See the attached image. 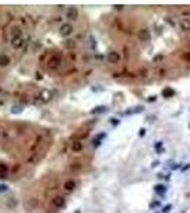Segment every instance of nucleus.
I'll return each mask as SVG.
<instances>
[{"label": "nucleus", "instance_id": "obj_1", "mask_svg": "<svg viewBox=\"0 0 190 213\" xmlns=\"http://www.w3.org/2000/svg\"><path fill=\"white\" fill-rule=\"evenodd\" d=\"M58 33H60L61 37H70L71 34L74 33V26L71 23H63L60 26V28H58Z\"/></svg>", "mask_w": 190, "mask_h": 213}, {"label": "nucleus", "instance_id": "obj_2", "mask_svg": "<svg viewBox=\"0 0 190 213\" xmlns=\"http://www.w3.org/2000/svg\"><path fill=\"white\" fill-rule=\"evenodd\" d=\"M136 36H138V40H139V41H142V43H148L149 40H150V31H149L146 27L139 28Z\"/></svg>", "mask_w": 190, "mask_h": 213}, {"label": "nucleus", "instance_id": "obj_3", "mask_svg": "<svg viewBox=\"0 0 190 213\" xmlns=\"http://www.w3.org/2000/svg\"><path fill=\"white\" fill-rule=\"evenodd\" d=\"M107 61L109 63V64H118L121 61V54L118 53V51L115 50H112L108 53V56H107Z\"/></svg>", "mask_w": 190, "mask_h": 213}, {"label": "nucleus", "instance_id": "obj_4", "mask_svg": "<svg viewBox=\"0 0 190 213\" xmlns=\"http://www.w3.org/2000/svg\"><path fill=\"white\" fill-rule=\"evenodd\" d=\"M65 17L68 20H77L78 19V9L77 7H74V6H71V7H68L67 9V11H65Z\"/></svg>", "mask_w": 190, "mask_h": 213}, {"label": "nucleus", "instance_id": "obj_5", "mask_svg": "<svg viewBox=\"0 0 190 213\" xmlns=\"http://www.w3.org/2000/svg\"><path fill=\"white\" fill-rule=\"evenodd\" d=\"M9 34H10V38H11V40L23 37V31H21V28H20L19 26H13V27H10Z\"/></svg>", "mask_w": 190, "mask_h": 213}, {"label": "nucleus", "instance_id": "obj_6", "mask_svg": "<svg viewBox=\"0 0 190 213\" xmlns=\"http://www.w3.org/2000/svg\"><path fill=\"white\" fill-rule=\"evenodd\" d=\"M11 63V58H10L9 54L6 53H0V67H7Z\"/></svg>", "mask_w": 190, "mask_h": 213}, {"label": "nucleus", "instance_id": "obj_7", "mask_svg": "<svg viewBox=\"0 0 190 213\" xmlns=\"http://www.w3.org/2000/svg\"><path fill=\"white\" fill-rule=\"evenodd\" d=\"M179 27L182 28V31L189 33L190 31V19H187V17H183V19L180 20V23H179Z\"/></svg>", "mask_w": 190, "mask_h": 213}, {"label": "nucleus", "instance_id": "obj_8", "mask_svg": "<svg viewBox=\"0 0 190 213\" xmlns=\"http://www.w3.org/2000/svg\"><path fill=\"white\" fill-rule=\"evenodd\" d=\"M53 205H54V208H57V209L64 208V206H65L64 196H56V198L53 199Z\"/></svg>", "mask_w": 190, "mask_h": 213}, {"label": "nucleus", "instance_id": "obj_9", "mask_svg": "<svg viewBox=\"0 0 190 213\" xmlns=\"http://www.w3.org/2000/svg\"><path fill=\"white\" fill-rule=\"evenodd\" d=\"M48 63H50V64H48V67H50L51 70H56V68H58V67H60V64H61V58H60L58 56H54L50 61H48Z\"/></svg>", "mask_w": 190, "mask_h": 213}, {"label": "nucleus", "instance_id": "obj_10", "mask_svg": "<svg viewBox=\"0 0 190 213\" xmlns=\"http://www.w3.org/2000/svg\"><path fill=\"white\" fill-rule=\"evenodd\" d=\"M75 186H77L75 181L68 179V181H65V183H64V190H65V192H72V190L75 189Z\"/></svg>", "mask_w": 190, "mask_h": 213}, {"label": "nucleus", "instance_id": "obj_11", "mask_svg": "<svg viewBox=\"0 0 190 213\" xmlns=\"http://www.w3.org/2000/svg\"><path fill=\"white\" fill-rule=\"evenodd\" d=\"M10 41H11V46H13L14 48H20V47L23 46L24 40H23V37H20V38H14V40H10Z\"/></svg>", "mask_w": 190, "mask_h": 213}, {"label": "nucleus", "instance_id": "obj_12", "mask_svg": "<svg viewBox=\"0 0 190 213\" xmlns=\"http://www.w3.org/2000/svg\"><path fill=\"white\" fill-rule=\"evenodd\" d=\"M162 95L165 98H170V97H173V95H175V91H173L172 88H165V90L162 91Z\"/></svg>", "mask_w": 190, "mask_h": 213}, {"label": "nucleus", "instance_id": "obj_13", "mask_svg": "<svg viewBox=\"0 0 190 213\" xmlns=\"http://www.w3.org/2000/svg\"><path fill=\"white\" fill-rule=\"evenodd\" d=\"M155 192H156L158 195H163L165 192H166V186L162 185V183H160V185H156L155 186Z\"/></svg>", "mask_w": 190, "mask_h": 213}, {"label": "nucleus", "instance_id": "obj_14", "mask_svg": "<svg viewBox=\"0 0 190 213\" xmlns=\"http://www.w3.org/2000/svg\"><path fill=\"white\" fill-rule=\"evenodd\" d=\"M162 146H163V142H162V141H158V142L155 144V149H156V152H158V153L162 152Z\"/></svg>", "mask_w": 190, "mask_h": 213}, {"label": "nucleus", "instance_id": "obj_15", "mask_svg": "<svg viewBox=\"0 0 190 213\" xmlns=\"http://www.w3.org/2000/svg\"><path fill=\"white\" fill-rule=\"evenodd\" d=\"M72 149H74V151H81V149H82V144H81V142H74V144H72Z\"/></svg>", "mask_w": 190, "mask_h": 213}, {"label": "nucleus", "instance_id": "obj_16", "mask_svg": "<svg viewBox=\"0 0 190 213\" xmlns=\"http://www.w3.org/2000/svg\"><path fill=\"white\" fill-rule=\"evenodd\" d=\"M104 111H107L105 106H97V110H92V114H95V112H104Z\"/></svg>", "mask_w": 190, "mask_h": 213}, {"label": "nucleus", "instance_id": "obj_17", "mask_svg": "<svg viewBox=\"0 0 190 213\" xmlns=\"http://www.w3.org/2000/svg\"><path fill=\"white\" fill-rule=\"evenodd\" d=\"M172 209V205H166V206H165V208L162 209V212H165V213H169V210H170Z\"/></svg>", "mask_w": 190, "mask_h": 213}, {"label": "nucleus", "instance_id": "obj_18", "mask_svg": "<svg viewBox=\"0 0 190 213\" xmlns=\"http://www.w3.org/2000/svg\"><path fill=\"white\" fill-rule=\"evenodd\" d=\"M139 75H142V77H146V75H148V70H140L139 71Z\"/></svg>", "mask_w": 190, "mask_h": 213}, {"label": "nucleus", "instance_id": "obj_19", "mask_svg": "<svg viewBox=\"0 0 190 213\" xmlns=\"http://www.w3.org/2000/svg\"><path fill=\"white\" fill-rule=\"evenodd\" d=\"M145 134H146V129H145V128L139 129V136H145Z\"/></svg>", "mask_w": 190, "mask_h": 213}, {"label": "nucleus", "instance_id": "obj_20", "mask_svg": "<svg viewBox=\"0 0 190 213\" xmlns=\"http://www.w3.org/2000/svg\"><path fill=\"white\" fill-rule=\"evenodd\" d=\"M159 205V202H153V203H150V208H156Z\"/></svg>", "mask_w": 190, "mask_h": 213}, {"label": "nucleus", "instance_id": "obj_21", "mask_svg": "<svg viewBox=\"0 0 190 213\" xmlns=\"http://www.w3.org/2000/svg\"><path fill=\"white\" fill-rule=\"evenodd\" d=\"M118 122H119V121H116L115 118H112V124H114V125H116V124H118Z\"/></svg>", "mask_w": 190, "mask_h": 213}, {"label": "nucleus", "instance_id": "obj_22", "mask_svg": "<svg viewBox=\"0 0 190 213\" xmlns=\"http://www.w3.org/2000/svg\"><path fill=\"white\" fill-rule=\"evenodd\" d=\"M75 213H79V210H78V212H75Z\"/></svg>", "mask_w": 190, "mask_h": 213}]
</instances>
